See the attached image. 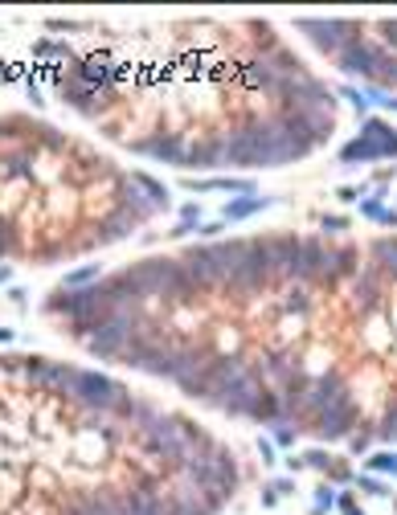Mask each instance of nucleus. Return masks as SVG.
I'll return each mask as SVG.
<instances>
[{"label": "nucleus", "instance_id": "1", "mask_svg": "<svg viewBox=\"0 0 397 515\" xmlns=\"http://www.w3.org/2000/svg\"><path fill=\"white\" fill-rule=\"evenodd\" d=\"M131 421H136V430L143 434L148 450L160 454V458H168V462L180 466V470H184V462L197 454V450H209V446H213L209 434H201L197 425L184 421L180 413H156L152 405H136Z\"/></svg>", "mask_w": 397, "mask_h": 515}, {"label": "nucleus", "instance_id": "2", "mask_svg": "<svg viewBox=\"0 0 397 515\" xmlns=\"http://www.w3.org/2000/svg\"><path fill=\"white\" fill-rule=\"evenodd\" d=\"M58 389L66 397H74L82 409H95V413H115V418H131L136 413V401L123 389L119 381L102 377V372H82V368H66V377L58 381Z\"/></svg>", "mask_w": 397, "mask_h": 515}, {"label": "nucleus", "instance_id": "3", "mask_svg": "<svg viewBox=\"0 0 397 515\" xmlns=\"http://www.w3.org/2000/svg\"><path fill=\"white\" fill-rule=\"evenodd\" d=\"M184 478H189V487H197L205 499H213V503H225V499L238 491V462L218 450V446H209V450H197V454L184 462Z\"/></svg>", "mask_w": 397, "mask_h": 515}, {"label": "nucleus", "instance_id": "4", "mask_svg": "<svg viewBox=\"0 0 397 515\" xmlns=\"http://www.w3.org/2000/svg\"><path fill=\"white\" fill-rule=\"evenodd\" d=\"M172 266H177V258H139V262H131L127 270H119L115 278L123 283V290L136 299V303H143V299H160L164 295V283H168V274H172Z\"/></svg>", "mask_w": 397, "mask_h": 515}, {"label": "nucleus", "instance_id": "5", "mask_svg": "<svg viewBox=\"0 0 397 515\" xmlns=\"http://www.w3.org/2000/svg\"><path fill=\"white\" fill-rule=\"evenodd\" d=\"M139 319H143V315H136V311H119V315H111L107 324H99L90 331V340H86L90 356H99V360H119L123 352H127V343H131V336L139 331Z\"/></svg>", "mask_w": 397, "mask_h": 515}, {"label": "nucleus", "instance_id": "6", "mask_svg": "<svg viewBox=\"0 0 397 515\" xmlns=\"http://www.w3.org/2000/svg\"><path fill=\"white\" fill-rule=\"evenodd\" d=\"M295 29L303 37H312L324 54H344L360 41V25L357 20H324V17H299Z\"/></svg>", "mask_w": 397, "mask_h": 515}, {"label": "nucleus", "instance_id": "7", "mask_svg": "<svg viewBox=\"0 0 397 515\" xmlns=\"http://www.w3.org/2000/svg\"><path fill=\"white\" fill-rule=\"evenodd\" d=\"M271 283V274L262 266V254L254 242H242L238 246V262L230 270V278H225V290L230 295H238V299H250V295H259L262 286Z\"/></svg>", "mask_w": 397, "mask_h": 515}, {"label": "nucleus", "instance_id": "8", "mask_svg": "<svg viewBox=\"0 0 397 515\" xmlns=\"http://www.w3.org/2000/svg\"><path fill=\"white\" fill-rule=\"evenodd\" d=\"M262 393H266V384H262V372H259V368H250V372H246V377H242V381L218 401V409L225 413V418H259Z\"/></svg>", "mask_w": 397, "mask_h": 515}, {"label": "nucleus", "instance_id": "9", "mask_svg": "<svg viewBox=\"0 0 397 515\" xmlns=\"http://www.w3.org/2000/svg\"><path fill=\"white\" fill-rule=\"evenodd\" d=\"M254 246H259L262 266H266V274H271V278H291L299 237H291V233H271V237H259Z\"/></svg>", "mask_w": 397, "mask_h": 515}, {"label": "nucleus", "instance_id": "10", "mask_svg": "<svg viewBox=\"0 0 397 515\" xmlns=\"http://www.w3.org/2000/svg\"><path fill=\"white\" fill-rule=\"evenodd\" d=\"M180 262H184V270L193 274V283H197L201 290H218V286H225V270H221V258H218V246H213V242H209V246L189 249Z\"/></svg>", "mask_w": 397, "mask_h": 515}, {"label": "nucleus", "instance_id": "11", "mask_svg": "<svg viewBox=\"0 0 397 515\" xmlns=\"http://www.w3.org/2000/svg\"><path fill=\"white\" fill-rule=\"evenodd\" d=\"M352 425H357V405H352V401H336V405H328V409L319 413L316 434L324 442H332V438H344Z\"/></svg>", "mask_w": 397, "mask_h": 515}, {"label": "nucleus", "instance_id": "12", "mask_svg": "<svg viewBox=\"0 0 397 515\" xmlns=\"http://www.w3.org/2000/svg\"><path fill=\"white\" fill-rule=\"evenodd\" d=\"M139 155H152L156 164H168V168H184V152H189V143L180 139V135H156V139H143L136 143Z\"/></svg>", "mask_w": 397, "mask_h": 515}, {"label": "nucleus", "instance_id": "13", "mask_svg": "<svg viewBox=\"0 0 397 515\" xmlns=\"http://www.w3.org/2000/svg\"><path fill=\"white\" fill-rule=\"evenodd\" d=\"M324 258H328V249L319 246V242H299L295 266H291V283H319L324 278Z\"/></svg>", "mask_w": 397, "mask_h": 515}, {"label": "nucleus", "instance_id": "14", "mask_svg": "<svg viewBox=\"0 0 397 515\" xmlns=\"http://www.w3.org/2000/svg\"><path fill=\"white\" fill-rule=\"evenodd\" d=\"M381 57H385L381 45H365V41H357L352 49H344V54H340V70H348V74H365L369 82H373Z\"/></svg>", "mask_w": 397, "mask_h": 515}, {"label": "nucleus", "instance_id": "15", "mask_svg": "<svg viewBox=\"0 0 397 515\" xmlns=\"http://www.w3.org/2000/svg\"><path fill=\"white\" fill-rule=\"evenodd\" d=\"M205 364H209V360H205V352H201L197 343H184V348H177V352L168 356L164 377H168V381H177V384H184L189 377H197Z\"/></svg>", "mask_w": 397, "mask_h": 515}, {"label": "nucleus", "instance_id": "16", "mask_svg": "<svg viewBox=\"0 0 397 515\" xmlns=\"http://www.w3.org/2000/svg\"><path fill=\"white\" fill-rule=\"evenodd\" d=\"M221 164H225V148H221L218 139H197L184 152V168H193V172H213Z\"/></svg>", "mask_w": 397, "mask_h": 515}, {"label": "nucleus", "instance_id": "17", "mask_svg": "<svg viewBox=\"0 0 397 515\" xmlns=\"http://www.w3.org/2000/svg\"><path fill=\"white\" fill-rule=\"evenodd\" d=\"M197 295H201V286L193 283V274L184 270V262H177V266H172V274H168V283H164V295H160V299H164V303L184 307V303H193Z\"/></svg>", "mask_w": 397, "mask_h": 515}, {"label": "nucleus", "instance_id": "18", "mask_svg": "<svg viewBox=\"0 0 397 515\" xmlns=\"http://www.w3.org/2000/svg\"><path fill=\"white\" fill-rule=\"evenodd\" d=\"M119 209H123V213H131L136 221H148V217H156V213H160L156 205L143 196V189H139L131 176H127V180L119 184Z\"/></svg>", "mask_w": 397, "mask_h": 515}, {"label": "nucleus", "instance_id": "19", "mask_svg": "<svg viewBox=\"0 0 397 515\" xmlns=\"http://www.w3.org/2000/svg\"><path fill=\"white\" fill-rule=\"evenodd\" d=\"M123 515H164V495L152 491V483H143L123 495Z\"/></svg>", "mask_w": 397, "mask_h": 515}, {"label": "nucleus", "instance_id": "20", "mask_svg": "<svg viewBox=\"0 0 397 515\" xmlns=\"http://www.w3.org/2000/svg\"><path fill=\"white\" fill-rule=\"evenodd\" d=\"M360 135L377 148L381 160H389V155H397V131L389 127V123H381V119H365L360 123Z\"/></svg>", "mask_w": 397, "mask_h": 515}, {"label": "nucleus", "instance_id": "21", "mask_svg": "<svg viewBox=\"0 0 397 515\" xmlns=\"http://www.w3.org/2000/svg\"><path fill=\"white\" fill-rule=\"evenodd\" d=\"M66 377V364H54V360H37V356H29L25 364V381L41 384V389H58V381Z\"/></svg>", "mask_w": 397, "mask_h": 515}, {"label": "nucleus", "instance_id": "22", "mask_svg": "<svg viewBox=\"0 0 397 515\" xmlns=\"http://www.w3.org/2000/svg\"><path fill=\"white\" fill-rule=\"evenodd\" d=\"M139 221L131 217V213H123V209H115L111 217H102V225H99V242H123L131 229H136Z\"/></svg>", "mask_w": 397, "mask_h": 515}, {"label": "nucleus", "instance_id": "23", "mask_svg": "<svg viewBox=\"0 0 397 515\" xmlns=\"http://www.w3.org/2000/svg\"><path fill=\"white\" fill-rule=\"evenodd\" d=\"M102 278V266H95V262H86V266H78V270H70L66 278H61V286L58 290H66V295H82V290H90V286Z\"/></svg>", "mask_w": 397, "mask_h": 515}, {"label": "nucleus", "instance_id": "24", "mask_svg": "<svg viewBox=\"0 0 397 515\" xmlns=\"http://www.w3.org/2000/svg\"><path fill=\"white\" fill-rule=\"evenodd\" d=\"M271 201L266 196H234L225 209H221V221H246V217H254L259 209H266Z\"/></svg>", "mask_w": 397, "mask_h": 515}, {"label": "nucleus", "instance_id": "25", "mask_svg": "<svg viewBox=\"0 0 397 515\" xmlns=\"http://www.w3.org/2000/svg\"><path fill=\"white\" fill-rule=\"evenodd\" d=\"M82 503H86L90 515H123V495H115V491H95V495H86Z\"/></svg>", "mask_w": 397, "mask_h": 515}, {"label": "nucleus", "instance_id": "26", "mask_svg": "<svg viewBox=\"0 0 397 515\" xmlns=\"http://www.w3.org/2000/svg\"><path fill=\"white\" fill-rule=\"evenodd\" d=\"M381 303V283H377V270H365L357 283V307L360 311H373Z\"/></svg>", "mask_w": 397, "mask_h": 515}, {"label": "nucleus", "instance_id": "27", "mask_svg": "<svg viewBox=\"0 0 397 515\" xmlns=\"http://www.w3.org/2000/svg\"><path fill=\"white\" fill-rule=\"evenodd\" d=\"M131 180H136L139 189H143V196H148V201H152V205H156L160 213H164V209H168V205H172V196H168V189L160 184L156 176H143V172H136Z\"/></svg>", "mask_w": 397, "mask_h": 515}, {"label": "nucleus", "instance_id": "28", "mask_svg": "<svg viewBox=\"0 0 397 515\" xmlns=\"http://www.w3.org/2000/svg\"><path fill=\"white\" fill-rule=\"evenodd\" d=\"M373 258H377V266L385 270L389 278H397V242H393V237L377 242V246H373Z\"/></svg>", "mask_w": 397, "mask_h": 515}, {"label": "nucleus", "instance_id": "29", "mask_svg": "<svg viewBox=\"0 0 397 515\" xmlns=\"http://www.w3.org/2000/svg\"><path fill=\"white\" fill-rule=\"evenodd\" d=\"M340 160H344V164H360V160H381V155H377V148L360 135V139H352V143L340 152Z\"/></svg>", "mask_w": 397, "mask_h": 515}, {"label": "nucleus", "instance_id": "30", "mask_svg": "<svg viewBox=\"0 0 397 515\" xmlns=\"http://www.w3.org/2000/svg\"><path fill=\"white\" fill-rule=\"evenodd\" d=\"M373 82H381V86H397V54H385L377 66V74H373Z\"/></svg>", "mask_w": 397, "mask_h": 515}, {"label": "nucleus", "instance_id": "31", "mask_svg": "<svg viewBox=\"0 0 397 515\" xmlns=\"http://www.w3.org/2000/svg\"><path fill=\"white\" fill-rule=\"evenodd\" d=\"M291 466H295V470H299V466H316V470H332V458H328V454H324V450H312V454H303V458H291Z\"/></svg>", "mask_w": 397, "mask_h": 515}, {"label": "nucleus", "instance_id": "32", "mask_svg": "<svg viewBox=\"0 0 397 515\" xmlns=\"http://www.w3.org/2000/svg\"><path fill=\"white\" fill-rule=\"evenodd\" d=\"M17 229L8 225V221H4V217H0V258H8V254H17Z\"/></svg>", "mask_w": 397, "mask_h": 515}, {"label": "nucleus", "instance_id": "33", "mask_svg": "<svg viewBox=\"0 0 397 515\" xmlns=\"http://www.w3.org/2000/svg\"><path fill=\"white\" fill-rule=\"evenodd\" d=\"M307 311H312V299H307V290H291V295H287V315H307Z\"/></svg>", "mask_w": 397, "mask_h": 515}, {"label": "nucleus", "instance_id": "34", "mask_svg": "<svg viewBox=\"0 0 397 515\" xmlns=\"http://www.w3.org/2000/svg\"><path fill=\"white\" fill-rule=\"evenodd\" d=\"M180 229H201V205L197 201H189V205H180Z\"/></svg>", "mask_w": 397, "mask_h": 515}, {"label": "nucleus", "instance_id": "35", "mask_svg": "<svg viewBox=\"0 0 397 515\" xmlns=\"http://www.w3.org/2000/svg\"><path fill=\"white\" fill-rule=\"evenodd\" d=\"M29 160H33L29 152H17L13 160H4V172H13V176H25V172H29Z\"/></svg>", "mask_w": 397, "mask_h": 515}, {"label": "nucleus", "instance_id": "36", "mask_svg": "<svg viewBox=\"0 0 397 515\" xmlns=\"http://www.w3.org/2000/svg\"><path fill=\"white\" fill-rule=\"evenodd\" d=\"M33 54H41V57H66V45H58V41H37V45H33Z\"/></svg>", "mask_w": 397, "mask_h": 515}, {"label": "nucleus", "instance_id": "37", "mask_svg": "<svg viewBox=\"0 0 397 515\" xmlns=\"http://www.w3.org/2000/svg\"><path fill=\"white\" fill-rule=\"evenodd\" d=\"M369 466H373V470H393L397 475V454H373L369 458Z\"/></svg>", "mask_w": 397, "mask_h": 515}, {"label": "nucleus", "instance_id": "38", "mask_svg": "<svg viewBox=\"0 0 397 515\" xmlns=\"http://www.w3.org/2000/svg\"><path fill=\"white\" fill-rule=\"evenodd\" d=\"M25 364H29V360H20V356H8V352H0V368H4V372H20V377H25Z\"/></svg>", "mask_w": 397, "mask_h": 515}, {"label": "nucleus", "instance_id": "39", "mask_svg": "<svg viewBox=\"0 0 397 515\" xmlns=\"http://www.w3.org/2000/svg\"><path fill=\"white\" fill-rule=\"evenodd\" d=\"M360 213H365V217H373V221H385V217H389V209H381V201H365Z\"/></svg>", "mask_w": 397, "mask_h": 515}, {"label": "nucleus", "instance_id": "40", "mask_svg": "<svg viewBox=\"0 0 397 515\" xmlns=\"http://www.w3.org/2000/svg\"><path fill=\"white\" fill-rule=\"evenodd\" d=\"M381 434H385V438H397V405L385 413V421H381Z\"/></svg>", "mask_w": 397, "mask_h": 515}, {"label": "nucleus", "instance_id": "41", "mask_svg": "<svg viewBox=\"0 0 397 515\" xmlns=\"http://www.w3.org/2000/svg\"><path fill=\"white\" fill-rule=\"evenodd\" d=\"M45 25H49V29H54V33H70V29H82L78 20H61V17H54V20H45Z\"/></svg>", "mask_w": 397, "mask_h": 515}, {"label": "nucleus", "instance_id": "42", "mask_svg": "<svg viewBox=\"0 0 397 515\" xmlns=\"http://www.w3.org/2000/svg\"><path fill=\"white\" fill-rule=\"evenodd\" d=\"M332 503H336V495H332L328 487H319V491H316V507H319V511H328Z\"/></svg>", "mask_w": 397, "mask_h": 515}, {"label": "nucleus", "instance_id": "43", "mask_svg": "<svg viewBox=\"0 0 397 515\" xmlns=\"http://www.w3.org/2000/svg\"><path fill=\"white\" fill-rule=\"evenodd\" d=\"M360 491H369V495H385V483H377V478H357Z\"/></svg>", "mask_w": 397, "mask_h": 515}, {"label": "nucleus", "instance_id": "44", "mask_svg": "<svg viewBox=\"0 0 397 515\" xmlns=\"http://www.w3.org/2000/svg\"><path fill=\"white\" fill-rule=\"evenodd\" d=\"M259 454L266 458V462H275V446H271V438H262V442H259Z\"/></svg>", "mask_w": 397, "mask_h": 515}, {"label": "nucleus", "instance_id": "45", "mask_svg": "<svg viewBox=\"0 0 397 515\" xmlns=\"http://www.w3.org/2000/svg\"><path fill=\"white\" fill-rule=\"evenodd\" d=\"M221 225H225V221H213V225H201L197 233H201V237H218V233H221Z\"/></svg>", "mask_w": 397, "mask_h": 515}, {"label": "nucleus", "instance_id": "46", "mask_svg": "<svg viewBox=\"0 0 397 515\" xmlns=\"http://www.w3.org/2000/svg\"><path fill=\"white\" fill-rule=\"evenodd\" d=\"M58 515H90V511H86V503L78 499V503H70V507H66V511H58Z\"/></svg>", "mask_w": 397, "mask_h": 515}, {"label": "nucleus", "instance_id": "47", "mask_svg": "<svg viewBox=\"0 0 397 515\" xmlns=\"http://www.w3.org/2000/svg\"><path fill=\"white\" fill-rule=\"evenodd\" d=\"M381 33H385V41H393V45H397V25H393V20H385V25H381Z\"/></svg>", "mask_w": 397, "mask_h": 515}, {"label": "nucleus", "instance_id": "48", "mask_svg": "<svg viewBox=\"0 0 397 515\" xmlns=\"http://www.w3.org/2000/svg\"><path fill=\"white\" fill-rule=\"evenodd\" d=\"M344 225H348L344 217H324V229H344Z\"/></svg>", "mask_w": 397, "mask_h": 515}, {"label": "nucleus", "instance_id": "49", "mask_svg": "<svg viewBox=\"0 0 397 515\" xmlns=\"http://www.w3.org/2000/svg\"><path fill=\"white\" fill-rule=\"evenodd\" d=\"M275 499H278L275 487H266V491H262V503H266V507H275Z\"/></svg>", "mask_w": 397, "mask_h": 515}, {"label": "nucleus", "instance_id": "50", "mask_svg": "<svg viewBox=\"0 0 397 515\" xmlns=\"http://www.w3.org/2000/svg\"><path fill=\"white\" fill-rule=\"evenodd\" d=\"M17 340V331H13V327H0V343H13Z\"/></svg>", "mask_w": 397, "mask_h": 515}, {"label": "nucleus", "instance_id": "51", "mask_svg": "<svg viewBox=\"0 0 397 515\" xmlns=\"http://www.w3.org/2000/svg\"><path fill=\"white\" fill-rule=\"evenodd\" d=\"M0 283H8V266H0Z\"/></svg>", "mask_w": 397, "mask_h": 515}, {"label": "nucleus", "instance_id": "52", "mask_svg": "<svg viewBox=\"0 0 397 515\" xmlns=\"http://www.w3.org/2000/svg\"><path fill=\"white\" fill-rule=\"evenodd\" d=\"M344 515H365V511H357V507H352V511H344Z\"/></svg>", "mask_w": 397, "mask_h": 515}]
</instances>
